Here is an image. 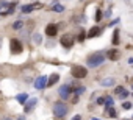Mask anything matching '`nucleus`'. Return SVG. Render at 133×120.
<instances>
[{
	"label": "nucleus",
	"mask_w": 133,
	"mask_h": 120,
	"mask_svg": "<svg viewBox=\"0 0 133 120\" xmlns=\"http://www.w3.org/2000/svg\"><path fill=\"white\" fill-rule=\"evenodd\" d=\"M72 120H82V115H78V114H77V115L72 117Z\"/></svg>",
	"instance_id": "c756f323"
},
{
	"label": "nucleus",
	"mask_w": 133,
	"mask_h": 120,
	"mask_svg": "<svg viewBox=\"0 0 133 120\" xmlns=\"http://www.w3.org/2000/svg\"><path fill=\"white\" fill-rule=\"evenodd\" d=\"M38 103V100L36 98H31V100H27V103H25V108H24V111L25 112H30V111L34 108V105Z\"/></svg>",
	"instance_id": "f8f14e48"
},
{
	"label": "nucleus",
	"mask_w": 133,
	"mask_h": 120,
	"mask_svg": "<svg viewBox=\"0 0 133 120\" xmlns=\"http://www.w3.org/2000/svg\"><path fill=\"white\" fill-rule=\"evenodd\" d=\"M125 120H127V118H125Z\"/></svg>",
	"instance_id": "473e14b6"
},
{
	"label": "nucleus",
	"mask_w": 133,
	"mask_h": 120,
	"mask_svg": "<svg viewBox=\"0 0 133 120\" xmlns=\"http://www.w3.org/2000/svg\"><path fill=\"white\" fill-rule=\"evenodd\" d=\"M19 120H25V117H24V115H21V117H19Z\"/></svg>",
	"instance_id": "2f4dec72"
},
{
	"label": "nucleus",
	"mask_w": 133,
	"mask_h": 120,
	"mask_svg": "<svg viewBox=\"0 0 133 120\" xmlns=\"http://www.w3.org/2000/svg\"><path fill=\"white\" fill-rule=\"evenodd\" d=\"M122 108H124V109H130V108H131V105L127 101V103H124V105H122Z\"/></svg>",
	"instance_id": "bb28decb"
},
{
	"label": "nucleus",
	"mask_w": 133,
	"mask_h": 120,
	"mask_svg": "<svg viewBox=\"0 0 133 120\" xmlns=\"http://www.w3.org/2000/svg\"><path fill=\"white\" fill-rule=\"evenodd\" d=\"M22 27H24V22H22V20H16V22L13 23V28H14V30H19V28H22Z\"/></svg>",
	"instance_id": "a211bd4d"
},
{
	"label": "nucleus",
	"mask_w": 133,
	"mask_h": 120,
	"mask_svg": "<svg viewBox=\"0 0 133 120\" xmlns=\"http://www.w3.org/2000/svg\"><path fill=\"white\" fill-rule=\"evenodd\" d=\"M83 92H85V87H78V89H75V94H77V95L83 94Z\"/></svg>",
	"instance_id": "393cba45"
},
{
	"label": "nucleus",
	"mask_w": 133,
	"mask_h": 120,
	"mask_svg": "<svg viewBox=\"0 0 133 120\" xmlns=\"http://www.w3.org/2000/svg\"><path fill=\"white\" fill-rule=\"evenodd\" d=\"M2 120H13V118H11V117H3Z\"/></svg>",
	"instance_id": "7c9ffc66"
},
{
	"label": "nucleus",
	"mask_w": 133,
	"mask_h": 120,
	"mask_svg": "<svg viewBox=\"0 0 133 120\" xmlns=\"http://www.w3.org/2000/svg\"><path fill=\"white\" fill-rule=\"evenodd\" d=\"M74 42H75V38H74V34H70V33L63 34V36H61V39H60V44L63 45L64 49H70L74 45Z\"/></svg>",
	"instance_id": "7ed1b4c3"
},
{
	"label": "nucleus",
	"mask_w": 133,
	"mask_h": 120,
	"mask_svg": "<svg viewBox=\"0 0 133 120\" xmlns=\"http://www.w3.org/2000/svg\"><path fill=\"white\" fill-rule=\"evenodd\" d=\"M100 33H102V30L99 28V27H92V28L88 31L86 34H88V38H96V36H99Z\"/></svg>",
	"instance_id": "4468645a"
},
{
	"label": "nucleus",
	"mask_w": 133,
	"mask_h": 120,
	"mask_svg": "<svg viewBox=\"0 0 133 120\" xmlns=\"http://www.w3.org/2000/svg\"><path fill=\"white\" fill-rule=\"evenodd\" d=\"M100 17H102V11H100V10H97V11H96V22H99V20H100Z\"/></svg>",
	"instance_id": "5701e85b"
},
{
	"label": "nucleus",
	"mask_w": 133,
	"mask_h": 120,
	"mask_svg": "<svg viewBox=\"0 0 133 120\" xmlns=\"http://www.w3.org/2000/svg\"><path fill=\"white\" fill-rule=\"evenodd\" d=\"M67 114V106L63 103V101H56L55 105H53V115L56 118H61Z\"/></svg>",
	"instance_id": "f03ea898"
},
{
	"label": "nucleus",
	"mask_w": 133,
	"mask_h": 120,
	"mask_svg": "<svg viewBox=\"0 0 133 120\" xmlns=\"http://www.w3.org/2000/svg\"><path fill=\"white\" fill-rule=\"evenodd\" d=\"M38 8H41V3H36V5H33V3H30V5H24V6H21V13L28 14V13H31L33 10H38Z\"/></svg>",
	"instance_id": "9d476101"
},
{
	"label": "nucleus",
	"mask_w": 133,
	"mask_h": 120,
	"mask_svg": "<svg viewBox=\"0 0 133 120\" xmlns=\"http://www.w3.org/2000/svg\"><path fill=\"white\" fill-rule=\"evenodd\" d=\"M118 44H119V31L114 30V33H113V45H118Z\"/></svg>",
	"instance_id": "dca6fc26"
},
{
	"label": "nucleus",
	"mask_w": 133,
	"mask_h": 120,
	"mask_svg": "<svg viewBox=\"0 0 133 120\" xmlns=\"http://www.w3.org/2000/svg\"><path fill=\"white\" fill-rule=\"evenodd\" d=\"M52 10L55 11V13H63V11H64V6H63V5H60V3H56V5H53Z\"/></svg>",
	"instance_id": "f3484780"
},
{
	"label": "nucleus",
	"mask_w": 133,
	"mask_h": 120,
	"mask_svg": "<svg viewBox=\"0 0 133 120\" xmlns=\"http://www.w3.org/2000/svg\"><path fill=\"white\" fill-rule=\"evenodd\" d=\"M70 73H72V77L77 78V80H82L88 75V70L83 67V66H74L72 70H70Z\"/></svg>",
	"instance_id": "20e7f679"
},
{
	"label": "nucleus",
	"mask_w": 133,
	"mask_h": 120,
	"mask_svg": "<svg viewBox=\"0 0 133 120\" xmlns=\"http://www.w3.org/2000/svg\"><path fill=\"white\" fill-rule=\"evenodd\" d=\"M105 59L106 58H105L103 53H94V55H91V56L86 59V62H88L89 67H97V66H100V64H103Z\"/></svg>",
	"instance_id": "f257e3e1"
},
{
	"label": "nucleus",
	"mask_w": 133,
	"mask_h": 120,
	"mask_svg": "<svg viewBox=\"0 0 133 120\" xmlns=\"http://www.w3.org/2000/svg\"><path fill=\"white\" fill-rule=\"evenodd\" d=\"M105 105H106V106H111V105H113V98H111V97H106Z\"/></svg>",
	"instance_id": "b1692460"
},
{
	"label": "nucleus",
	"mask_w": 133,
	"mask_h": 120,
	"mask_svg": "<svg viewBox=\"0 0 133 120\" xmlns=\"http://www.w3.org/2000/svg\"><path fill=\"white\" fill-rule=\"evenodd\" d=\"M47 81H49V78H46V77H44V75H41V77H38L36 78V81H34V87H36V89H44V87H46L47 86Z\"/></svg>",
	"instance_id": "0eeeda50"
},
{
	"label": "nucleus",
	"mask_w": 133,
	"mask_h": 120,
	"mask_svg": "<svg viewBox=\"0 0 133 120\" xmlns=\"http://www.w3.org/2000/svg\"><path fill=\"white\" fill-rule=\"evenodd\" d=\"M125 97H128V92H127V90H124L122 94H119V98H122V100L125 98Z\"/></svg>",
	"instance_id": "a878e982"
},
{
	"label": "nucleus",
	"mask_w": 133,
	"mask_h": 120,
	"mask_svg": "<svg viewBox=\"0 0 133 120\" xmlns=\"http://www.w3.org/2000/svg\"><path fill=\"white\" fill-rule=\"evenodd\" d=\"M86 38H88V34H85V31H80V34H78V41H80V42H83Z\"/></svg>",
	"instance_id": "aec40b11"
},
{
	"label": "nucleus",
	"mask_w": 133,
	"mask_h": 120,
	"mask_svg": "<svg viewBox=\"0 0 133 120\" xmlns=\"http://www.w3.org/2000/svg\"><path fill=\"white\" fill-rule=\"evenodd\" d=\"M72 103H74V105H75V103H78V95H77V94H75V97L72 98Z\"/></svg>",
	"instance_id": "c85d7f7f"
},
{
	"label": "nucleus",
	"mask_w": 133,
	"mask_h": 120,
	"mask_svg": "<svg viewBox=\"0 0 133 120\" xmlns=\"http://www.w3.org/2000/svg\"><path fill=\"white\" fill-rule=\"evenodd\" d=\"M105 100H106V98H102V97H100V98H97V103H99V105H103Z\"/></svg>",
	"instance_id": "cd10ccee"
},
{
	"label": "nucleus",
	"mask_w": 133,
	"mask_h": 120,
	"mask_svg": "<svg viewBox=\"0 0 133 120\" xmlns=\"http://www.w3.org/2000/svg\"><path fill=\"white\" fill-rule=\"evenodd\" d=\"M106 111H108V115H110V117H116V111H114V108L106 106Z\"/></svg>",
	"instance_id": "6ab92c4d"
},
{
	"label": "nucleus",
	"mask_w": 133,
	"mask_h": 120,
	"mask_svg": "<svg viewBox=\"0 0 133 120\" xmlns=\"http://www.w3.org/2000/svg\"><path fill=\"white\" fill-rule=\"evenodd\" d=\"M33 41H34V42H36V44L39 45V44H41V41H42V38H41L39 34H34V36H33Z\"/></svg>",
	"instance_id": "412c9836"
},
{
	"label": "nucleus",
	"mask_w": 133,
	"mask_h": 120,
	"mask_svg": "<svg viewBox=\"0 0 133 120\" xmlns=\"http://www.w3.org/2000/svg\"><path fill=\"white\" fill-rule=\"evenodd\" d=\"M10 50H11L13 55H21L22 50H24L22 42H21L19 39H11V41H10Z\"/></svg>",
	"instance_id": "39448f33"
},
{
	"label": "nucleus",
	"mask_w": 133,
	"mask_h": 120,
	"mask_svg": "<svg viewBox=\"0 0 133 120\" xmlns=\"http://www.w3.org/2000/svg\"><path fill=\"white\" fill-rule=\"evenodd\" d=\"M106 58L111 59V61H118V59L121 58V52H119L118 49H111V50L106 52Z\"/></svg>",
	"instance_id": "1a4fd4ad"
},
{
	"label": "nucleus",
	"mask_w": 133,
	"mask_h": 120,
	"mask_svg": "<svg viewBox=\"0 0 133 120\" xmlns=\"http://www.w3.org/2000/svg\"><path fill=\"white\" fill-rule=\"evenodd\" d=\"M56 33H58V25H55V23H49V25L46 27V34L49 36V38L56 36Z\"/></svg>",
	"instance_id": "6e6552de"
},
{
	"label": "nucleus",
	"mask_w": 133,
	"mask_h": 120,
	"mask_svg": "<svg viewBox=\"0 0 133 120\" xmlns=\"http://www.w3.org/2000/svg\"><path fill=\"white\" fill-rule=\"evenodd\" d=\"M124 90H125V89H124L122 86H118L116 89H114V94H116V95H119V94H122V92H124Z\"/></svg>",
	"instance_id": "4be33fe9"
},
{
	"label": "nucleus",
	"mask_w": 133,
	"mask_h": 120,
	"mask_svg": "<svg viewBox=\"0 0 133 120\" xmlns=\"http://www.w3.org/2000/svg\"><path fill=\"white\" fill-rule=\"evenodd\" d=\"M60 80V75L58 73H52V75L49 77V81H47V87H52V86H55L56 83Z\"/></svg>",
	"instance_id": "9b49d317"
},
{
	"label": "nucleus",
	"mask_w": 133,
	"mask_h": 120,
	"mask_svg": "<svg viewBox=\"0 0 133 120\" xmlns=\"http://www.w3.org/2000/svg\"><path fill=\"white\" fill-rule=\"evenodd\" d=\"M74 92V89L70 87L69 84H64V86H61L60 89H58V95L63 98V100H67L69 97H70V94Z\"/></svg>",
	"instance_id": "423d86ee"
},
{
	"label": "nucleus",
	"mask_w": 133,
	"mask_h": 120,
	"mask_svg": "<svg viewBox=\"0 0 133 120\" xmlns=\"http://www.w3.org/2000/svg\"><path fill=\"white\" fill-rule=\"evenodd\" d=\"M16 100L17 101H19V103H27V100H28V94H19V95H17L16 97Z\"/></svg>",
	"instance_id": "2eb2a0df"
},
{
	"label": "nucleus",
	"mask_w": 133,
	"mask_h": 120,
	"mask_svg": "<svg viewBox=\"0 0 133 120\" xmlns=\"http://www.w3.org/2000/svg\"><path fill=\"white\" fill-rule=\"evenodd\" d=\"M100 84H102L103 87H111V86L116 84V80H114V78H103V80L100 81Z\"/></svg>",
	"instance_id": "ddd939ff"
}]
</instances>
